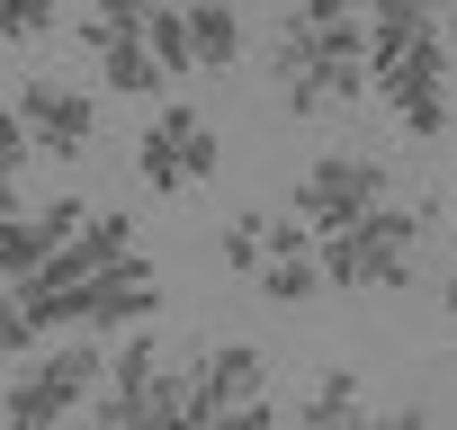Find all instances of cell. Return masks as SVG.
<instances>
[{
    "instance_id": "ba28073f",
    "label": "cell",
    "mask_w": 457,
    "mask_h": 430,
    "mask_svg": "<svg viewBox=\"0 0 457 430\" xmlns=\"http://www.w3.org/2000/svg\"><path fill=\"white\" fill-rule=\"evenodd\" d=\"M144 19H153V0H90V19H81L99 81H108V90H126V99H144V90H162V81H170V72H162V54H153V37H144Z\"/></svg>"
},
{
    "instance_id": "2e32d148",
    "label": "cell",
    "mask_w": 457,
    "mask_h": 430,
    "mask_svg": "<svg viewBox=\"0 0 457 430\" xmlns=\"http://www.w3.org/2000/svg\"><path fill=\"white\" fill-rule=\"evenodd\" d=\"M144 37H153V54H162V72H170V81H179V72H197V54H188V19H179V0H153Z\"/></svg>"
},
{
    "instance_id": "8992f818",
    "label": "cell",
    "mask_w": 457,
    "mask_h": 430,
    "mask_svg": "<svg viewBox=\"0 0 457 430\" xmlns=\"http://www.w3.org/2000/svg\"><path fill=\"white\" fill-rule=\"evenodd\" d=\"M179 376H188V421H261V430L278 421L270 412V359L252 341H215Z\"/></svg>"
},
{
    "instance_id": "5b68a950",
    "label": "cell",
    "mask_w": 457,
    "mask_h": 430,
    "mask_svg": "<svg viewBox=\"0 0 457 430\" xmlns=\"http://www.w3.org/2000/svg\"><path fill=\"white\" fill-rule=\"evenodd\" d=\"M90 412L108 430H144V421H188V376L170 368V350L153 332H126L108 359V385L90 394Z\"/></svg>"
},
{
    "instance_id": "44dd1931",
    "label": "cell",
    "mask_w": 457,
    "mask_h": 430,
    "mask_svg": "<svg viewBox=\"0 0 457 430\" xmlns=\"http://www.w3.org/2000/svg\"><path fill=\"white\" fill-rule=\"evenodd\" d=\"M448 37H457V0H448Z\"/></svg>"
},
{
    "instance_id": "7a4b0ae2",
    "label": "cell",
    "mask_w": 457,
    "mask_h": 430,
    "mask_svg": "<svg viewBox=\"0 0 457 430\" xmlns=\"http://www.w3.org/2000/svg\"><path fill=\"white\" fill-rule=\"evenodd\" d=\"M270 63H278V99L296 108V117H341L359 90H368V10L359 19H287L278 28V45H270Z\"/></svg>"
},
{
    "instance_id": "52a82bcc",
    "label": "cell",
    "mask_w": 457,
    "mask_h": 430,
    "mask_svg": "<svg viewBox=\"0 0 457 430\" xmlns=\"http://www.w3.org/2000/svg\"><path fill=\"white\" fill-rule=\"evenodd\" d=\"M215 161H224V144H215V126H206L188 99H170V108L144 126V144H135V170H144V188H162V197L206 188Z\"/></svg>"
},
{
    "instance_id": "d6986e66",
    "label": "cell",
    "mask_w": 457,
    "mask_h": 430,
    "mask_svg": "<svg viewBox=\"0 0 457 430\" xmlns=\"http://www.w3.org/2000/svg\"><path fill=\"white\" fill-rule=\"evenodd\" d=\"M305 19H359V0H296Z\"/></svg>"
},
{
    "instance_id": "ac0fdd59",
    "label": "cell",
    "mask_w": 457,
    "mask_h": 430,
    "mask_svg": "<svg viewBox=\"0 0 457 430\" xmlns=\"http://www.w3.org/2000/svg\"><path fill=\"white\" fill-rule=\"evenodd\" d=\"M37 161V135H28V117L19 108H0V170H28Z\"/></svg>"
},
{
    "instance_id": "7402d4cb",
    "label": "cell",
    "mask_w": 457,
    "mask_h": 430,
    "mask_svg": "<svg viewBox=\"0 0 457 430\" xmlns=\"http://www.w3.org/2000/svg\"><path fill=\"white\" fill-rule=\"evenodd\" d=\"M448 314H457V278H448Z\"/></svg>"
},
{
    "instance_id": "3957f363",
    "label": "cell",
    "mask_w": 457,
    "mask_h": 430,
    "mask_svg": "<svg viewBox=\"0 0 457 430\" xmlns=\"http://www.w3.org/2000/svg\"><path fill=\"white\" fill-rule=\"evenodd\" d=\"M314 252H323V287H359V296H377V287H403L412 278V252H421V206H368L359 225H332V234H314Z\"/></svg>"
},
{
    "instance_id": "ffe728a7",
    "label": "cell",
    "mask_w": 457,
    "mask_h": 430,
    "mask_svg": "<svg viewBox=\"0 0 457 430\" xmlns=\"http://www.w3.org/2000/svg\"><path fill=\"white\" fill-rule=\"evenodd\" d=\"M19 179H28V170H0V215H19V206H28V188H19Z\"/></svg>"
},
{
    "instance_id": "277c9868",
    "label": "cell",
    "mask_w": 457,
    "mask_h": 430,
    "mask_svg": "<svg viewBox=\"0 0 457 430\" xmlns=\"http://www.w3.org/2000/svg\"><path fill=\"white\" fill-rule=\"evenodd\" d=\"M99 376H108V350H99V341H54L46 359L19 350L10 376H0V421H19V430H54V421L90 412Z\"/></svg>"
},
{
    "instance_id": "6da1fadb",
    "label": "cell",
    "mask_w": 457,
    "mask_h": 430,
    "mask_svg": "<svg viewBox=\"0 0 457 430\" xmlns=\"http://www.w3.org/2000/svg\"><path fill=\"white\" fill-rule=\"evenodd\" d=\"M368 90L395 108L412 144H439L457 99H448V37L430 0H368Z\"/></svg>"
},
{
    "instance_id": "4fadbf2b",
    "label": "cell",
    "mask_w": 457,
    "mask_h": 430,
    "mask_svg": "<svg viewBox=\"0 0 457 430\" xmlns=\"http://www.w3.org/2000/svg\"><path fill=\"white\" fill-rule=\"evenodd\" d=\"M179 19H188L197 72H234L243 63V0H179Z\"/></svg>"
},
{
    "instance_id": "9a60e30c",
    "label": "cell",
    "mask_w": 457,
    "mask_h": 430,
    "mask_svg": "<svg viewBox=\"0 0 457 430\" xmlns=\"http://www.w3.org/2000/svg\"><path fill=\"white\" fill-rule=\"evenodd\" d=\"M224 269H234V278H261V260H270V215L252 206V215H234V225H224Z\"/></svg>"
},
{
    "instance_id": "7c38bea8",
    "label": "cell",
    "mask_w": 457,
    "mask_h": 430,
    "mask_svg": "<svg viewBox=\"0 0 457 430\" xmlns=\"http://www.w3.org/2000/svg\"><path fill=\"white\" fill-rule=\"evenodd\" d=\"M81 197H46V206H19V215H0V278H28V269H46L72 234H81Z\"/></svg>"
},
{
    "instance_id": "30bf717a",
    "label": "cell",
    "mask_w": 457,
    "mask_h": 430,
    "mask_svg": "<svg viewBox=\"0 0 457 430\" xmlns=\"http://www.w3.org/2000/svg\"><path fill=\"white\" fill-rule=\"evenodd\" d=\"M153 305H162V278L144 252H117L81 278V332H135V323H153Z\"/></svg>"
},
{
    "instance_id": "8fae6325",
    "label": "cell",
    "mask_w": 457,
    "mask_h": 430,
    "mask_svg": "<svg viewBox=\"0 0 457 430\" xmlns=\"http://www.w3.org/2000/svg\"><path fill=\"white\" fill-rule=\"evenodd\" d=\"M19 117H28V135H37V153H54V161H81L90 144H99V99L90 90H72V81H28L19 90Z\"/></svg>"
},
{
    "instance_id": "603a6c76",
    "label": "cell",
    "mask_w": 457,
    "mask_h": 430,
    "mask_svg": "<svg viewBox=\"0 0 457 430\" xmlns=\"http://www.w3.org/2000/svg\"><path fill=\"white\" fill-rule=\"evenodd\" d=\"M430 10H448V0H430Z\"/></svg>"
},
{
    "instance_id": "9c48e42d",
    "label": "cell",
    "mask_w": 457,
    "mask_h": 430,
    "mask_svg": "<svg viewBox=\"0 0 457 430\" xmlns=\"http://www.w3.org/2000/svg\"><path fill=\"white\" fill-rule=\"evenodd\" d=\"M386 197H395V179H386L377 153H323V161H305V179H296V215H305L314 234L359 225V215L386 206Z\"/></svg>"
},
{
    "instance_id": "e0dca14e",
    "label": "cell",
    "mask_w": 457,
    "mask_h": 430,
    "mask_svg": "<svg viewBox=\"0 0 457 430\" xmlns=\"http://www.w3.org/2000/svg\"><path fill=\"white\" fill-rule=\"evenodd\" d=\"M54 28V0H0V54L10 45H37Z\"/></svg>"
},
{
    "instance_id": "5bb4252c",
    "label": "cell",
    "mask_w": 457,
    "mask_h": 430,
    "mask_svg": "<svg viewBox=\"0 0 457 430\" xmlns=\"http://www.w3.org/2000/svg\"><path fill=\"white\" fill-rule=\"evenodd\" d=\"M359 412H368V394H359V376H350V368H323V376L305 385V403H296V421H314V430L359 421Z\"/></svg>"
}]
</instances>
